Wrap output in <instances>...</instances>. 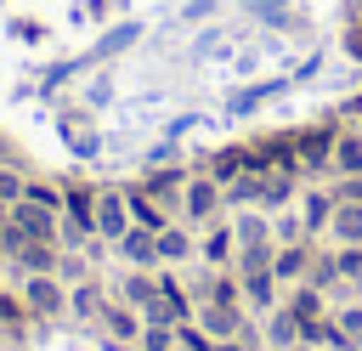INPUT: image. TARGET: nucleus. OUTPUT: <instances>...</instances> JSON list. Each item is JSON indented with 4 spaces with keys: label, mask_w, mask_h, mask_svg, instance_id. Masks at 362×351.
Here are the masks:
<instances>
[{
    "label": "nucleus",
    "mask_w": 362,
    "mask_h": 351,
    "mask_svg": "<svg viewBox=\"0 0 362 351\" xmlns=\"http://www.w3.org/2000/svg\"><path fill=\"white\" fill-rule=\"evenodd\" d=\"M6 249H11V255L28 266V272H51V266H57V255H51L40 238H23L17 226H6Z\"/></svg>",
    "instance_id": "obj_1"
},
{
    "label": "nucleus",
    "mask_w": 362,
    "mask_h": 351,
    "mask_svg": "<svg viewBox=\"0 0 362 351\" xmlns=\"http://www.w3.org/2000/svg\"><path fill=\"white\" fill-rule=\"evenodd\" d=\"M11 226H17L23 238H40V243H45V238H51V209H45V204H34V198H28V204L17 198V209H11Z\"/></svg>",
    "instance_id": "obj_2"
},
{
    "label": "nucleus",
    "mask_w": 362,
    "mask_h": 351,
    "mask_svg": "<svg viewBox=\"0 0 362 351\" xmlns=\"http://www.w3.org/2000/svg\"><path fill=\"white\" fill-rule=\"evenodd\" d=\"M23 300H28V311H57V306H62V289H57V283L40 272V277L23 289Z\"/></svg>",
    "instance_id": "obj_3"
},
{
    "label": "nucleus",
    "mask_w": 362,
    "mask_h": 351,
    "mask_svg": "<svg viewBox=\"0 0 362 351\" xmlns=\"http://www.w3.org/2000/svg\"><path fill=\"white\" fill-rule=\"evenodd\" d=\"M187 209H192V215H209V209H215V181H192V187H187Z\"/></svg>",
    "instance_id": "obj_4"
},
{
    "label": "nucleus",
    "mask_w": 362,
    "mask_h": 351,
    "mask_svg": "<svg viewBox=\"0 0 362 351\" xmlns=\"http://www.w3.org/2000/svg\"><path fill=\"white\" fill-rule=\"evenodd\" d=\"M124 255H130V260H153V255H158V238H153V232H124Z\"/></svg>",
    "instance_id": "obj_5"
},
{
    "label": "nucleus",
    "mask_w": 362,
    "mask_h": 351,
    "mask_svg": "<svg viewBox=\"0 0 362 351\" xmlns=\"http://www.w3.org/2000/svg\"><path fill=\"white\" fill-rule=\"evenodd\" d=\"M96 226H102V232H113V238L124 232V209H119V198H102V209H96Z\"/></svg>",
    "instance_id": "obj_6"
},
{
    "label": "nucleus",
    "mask_w": 362,
    "mask_h": 351,
    "mask_svg": "<svg viewBox=\"0 0 362 351\" xmlns=\"http://www.w3.org/2000/svg\"><path fill=\"white\" fill-rule=\"evenodd\" d=\"M11 198H23V176L0 170V204H11Z\"/></svg>",
    "instance_id": "obj_7"
},
{
    "label": "nucleus",
    "mask_w": 362,
    "mask_h": 351,
    "mask_svg": "<svg viewBox=\"0 0 362 351\" xmlns=\"http://www.w3.org/2000/svg\"><path fill=\"white\" fill-rule=\"evenodd\" d=\"M158 255H187V238L181 232H158Z\"/></svg>",
    "instance_id": "obj_8"
},
{
    "label": "nucleus",
    "mask_w": 362,
    "mask_h": 351,
    "mask_svg": "<svg viewBox=\"0 0 362 351\" xmlns=\"http://www.w3.org/2000/svg\"><path fill=\"white\" fill-rule=\"evenodd\" d=\"M339 170H362V147L356 142H339Z\"/></svg>",
    "instance_id": "obj_9"
},
{
    "label": "nucleus",
    "mask_w": 362,
    "mask_h": 351,
    "mask_svg": "<svg viewBox=\"0 0 362 351\" xmlns=\"http://www.w3.org/2000/svg\"><path fill=\"white\" fill-rule=\"evenodd\" d=\"M339 232L345 238H362V209H339Z\"/></svg>",
    "instance_id": "obj_10"
},
{
    "label": "nucleus",
    "mask_w": 362,
    "mask_h": 351,
    "mask_svg": "<svg viewBox=\"0 0 362 351\" xmlns=\"http://www.w3.org/2000/svg\"><path fill=\"white\" fill-rule=\"evenodd\" d=\"M68 204H74V215L90 226V192H79V187H74V192H68Z\"/></svg>",
    "instance_id": "obj_11"
},
{
    "label": "nucleus",
    "mask_w": 362,
    "mask_h": 351,
    "mask_svg": "<svg viewBox=\"0 0 362 351\" xmlns=\"http://www.w3.org/2000/svg\"><path fill=\"white\" fill-rule=\"evenodd\" d=\"M17 317H23V306H17L11 294H0V323H17Z\"/></svg>",
    "instance_id": "obj_12"
},
{
    "label": "nucleus",
    "mask_w": 362,
    "mask_h": 351,
    "mask_svg": "<svg viewBox=\"0 0 362 351\" xmlns=\"http://www.w3.org/2000/svg\"><path fill=\"white\" fill-rule=\"evenodd\" d=\"M107 323H113V334H130L136 323H130V311H107Z\"/></svg>",
    "instance_id": "obj_13"
},
{
    "label": "nucleus",
    "mask_w": 362,
    "mask_h": 351,
    "mask_svg": "<svg viewBox=\"0 0 362 351\" xmlns=\"http://www.w3.org/2000/svg\"><path fill=\"white\" fill-rule=\"evenodd\" d=\"M351 51H356V57H362V34H351Z\"/></svg>",
    "instance_id": "obj_14"
},
{
    "label": "nucleus",
    "mask_w": 362,
    "mask_h": 351,
    "mask_svg": "<svg viewBox=\"0 0 362 351\" xmlns=\"http://www.w3.org/2000/svg\"><path fill=\"white\" fill-rule=\"evenodd\" d=\"M0 249H6V238H0Z\"/></svg>",
    "instance_id": "obj_15"
}]
</instances>
